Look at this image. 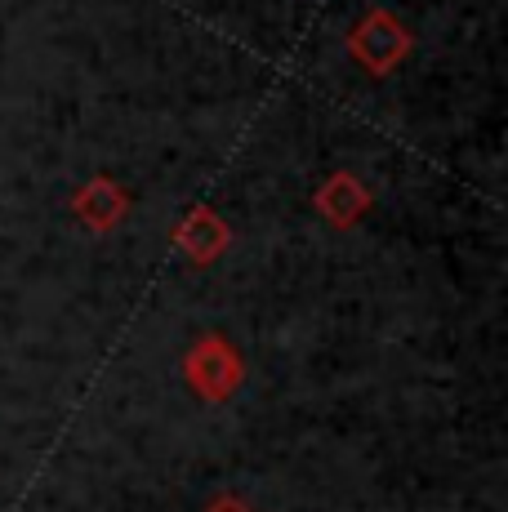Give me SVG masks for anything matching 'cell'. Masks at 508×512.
<instances>
[{"label":"cell","instance_id":"6da1fadb","mask_svg":"<svg viewBox=\"0 0 508 512\" xmlns=\"http://www.w3.org/2000/svg\"><path fill=\"white\" fill-rule=\"evenodd\" d=\"M183 383L197 392L205 406H223L246 383V357L237 352V343L228 334L201 330L192 339V348L183 352Z\"/></svg>","mask_w":508,"mask_h":512},{"label":"cell","instance_id":"7a4b0ae2","mask_svg":"<svg viewBox=\"0 0 508 512\" xmlns=\"http://www.w3.org/2000/svg\"><path fill=\"white\" fill-rule=\"evenodd\" d=\"M344 45H348V58H353L361 72L384 81V76H393L410 58L415 36H410V27L393 14V9H370V14H361L357 23L348 27Z\"/></svg>","mask_w":508,"mask_h":512},{"label":"cell","instance_id":"3957f363","mask_svg":"<svg viewBox=\"0 0 508 512\" xmlns=\"http://www.w3.org/2000/svg\"><path fill=\"white\" fill-rule=\"evenodd\" d=\"M170 245L179 259H188L192 268H210V263H219L223 254H228L232 245V223L223 219L214 205H188V210L179 214V223L170 228Z\"/></svg>","mask_w":508,"mask_h":512},{"label":"cell","instance_id":"277c9868","mask_svg":"<svg viewBox=\"0 0 508 512\" xmlns=\"http://www.w3.org/2000/svg\"><path fill=\"white\" fill-rule=\"evenodd\" d=\"M67 210H72V219L81 223L85 232H99L103 236V232H116L125 219H130L134 196H130V187L116 183L112 174H94V179H85L72 192Z\"/></svg>","mask_w":508,"mask_h":512},{"label":"cell","instance_id":"5b68a950","mask_svg":"<svg viewBox=\"0 0 508 512\" xmlns=\"http://www.w3.org/2000/svg\"><path fill=\"white\" fill-rule=\"evenodd\" d=\"M370 205H375V192H370L353 170H335L317 192H312V210H317V219L330 223V228H339V232L357 228V223L370 214Z\"/></svg>","mask_w":508,"mask_h":512},{"label":"cell","instance_id":"8992f818","mask_svg":"<svg viewBox=\"0 0 508 512\" xmlns=\"http://www.w3.org/2000/svg\"><path fill=\"white\" fill-rule=\"evenodd\" d=\"M205 512H254V508H246L237 495H219V499H214V504L205 508Z\"/></svg>","mask_w":508,"mask_h":512}]
</instances>
